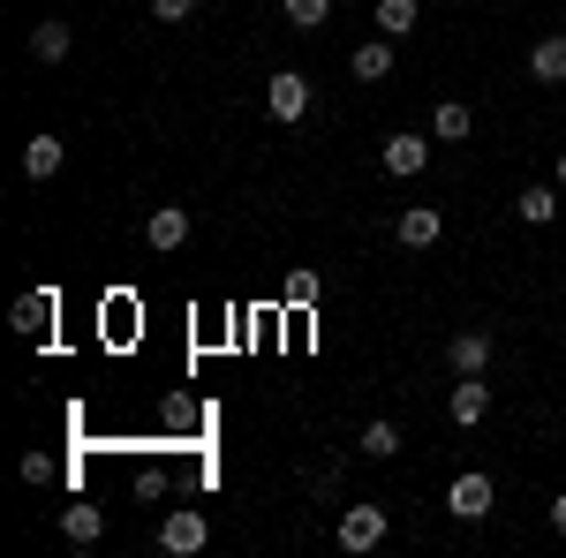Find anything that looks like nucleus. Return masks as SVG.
<instances>
[{"instance_id": "obj_17", "label": "nucleus", "mask_w": 566, "mask_h": 558, "mask_svg": "<svg viewBox=\"0 0 566 558\" xmlns=\"http://www.w3.org/2000/svg\"><path fill=\"white\" fill-rule=\"evenodd\" d=\"M370 15H378V39H408L423 23V0H378Z\"/></svg>"}, {"instance_id": "obj_1", "label": "nucleus", "mask_w": 566, "mask_h": 558, "mask_svg": "<svg viewBox=\"0 0 566 558\" xmlns=\"http://www.w3.org/2000/svg\"><path fill=\"white\" fill-rule=\"evenodd\" d=\"M212 544V520L197 514V506H175V514L159 520V551H175V558H197Z\"/></svg>"}, {"instance_id": "obj_10", "label": "nucleus", "mask_w": 566, "mask_h": 558, "mask_svg": "<svg viewBox=\"0 0 566 558\" xmlns=\"http://www.w3.org/2000/svg\"><path fill=\"white\" fill-rule=\"evenodd\" d=\"M392 234H400V250H438V234H446V219H438L431 204H408Z\"/></svg>"}, {"instance_id": "obj_14", "label": "nucleus", "mask_w": 566, "mask_h": 558, "mask_svg": "<svg viewBox=\"0 0 566 558\" xmlns=\"http://www.w3.org/2000/svg\"><path fill=\"white\" fill-rule=\"evenodd\" d=\"M559 204H566V189H559V181H528L514 212H522L528 227H552V219H559Z\"/></svg>"}, {"instance_id": "obj_9", "label": "nucleus", "mask_w": 566, "mask_h": 558, "mask_svg": "<svg viewBox=\"0 0 566 558\" xmlns=\"http://www.w3.org/2000/svg\"><path fill=\"white\" fill-rule=\"evenodd\" d=\"M378 159H386V173L408 181V173L431 167V136H386V151H378Z\"/></svg>"}, {"instance_id": "obj_11", "label": "nucleus", "mask_w": 566, "mask_h": 558, "mask_svg": "<svg viewBox=\"0 0 566 558\" xmlns=\"http://www.w3.org/2000/svg\"><path fill=\"white\" fill-rule=\"evenodd\" d=\"M528 76L536 84H566V31H544V39L528 45Z\"/></svg>"}, {"instance_id": "obj_20", "label": "nucleus", "mask_w": 566, "mask_h": 558, "mask_svg": "<svg viewBox=\"0 0 566 558\" xmlns=\"http://www.w3.org/2000/svg\"><path fill=\"white\" fill-rule=\"evenodd\" d=\"M333 23V0H287V31H325Z\"/></svg>"}, {"instance_id": "obj_15", "label": "nucleus", "mask_w": 566, "mask_h": 558, "mask_svg": "<svg viewBox=\"0 0 566 558\" xmlns=\"http://www.w3.org/2000/svg\"><path fill=\"white\" fill-rule=\"evenodd\" d=\"M61 536H69V544H98V536H106V506H91V498L61 506Z\"/></svg>"}, {"instance_id": "obj_23", "label": "nucleus", "mask_w": 566, "mask_h": 558, "mask_svg": "<svg viewBox=\"0 0 566 558\" xmlns=\"http://www.w3.org/2000/svg\"><path fill=\"white\" fill-rule=\"evenodd\" d=\"M151 15H159V23H189V15H197V0H151Z\"/></svg>"}, {"instance_id": "obj_7", "label": "nucleus", "mask_w": 566, "mask_h": 558, "mask_svg": "<svg viewBox=\"0 0 566 558\" xmlns=\"http://www.w3.org/2000/svg\"><path fill=\"white\" fill-rule=\"evenodd\" d=\"M144 242H151L159 257H175L181 242H189V212H181V204H159V212L144 219Z\"/></svg>"}, {"instance_id": "obj_4", "label": "nucleus", "mask_w": 566, "mask_h": 558, "mask_svg": "<svg viewBox=\"0 0 566 558\" xmlns=\"http://www.w3.org/2000/svg\"><path fill=\"white\" fill-rule=\"evenodd\" d=\"M264 106H272V122H287V129H295V122L310 114V76H303V69H280V76L264 84Z\"/></svg>"}, {"instance_id": "obj_18", "label": "nucleus", "mask_w": 566, "mask_h": 558, "mask_svg": "<svg viewBox=\"0 0 566 558\" xmlns=\"http://www.w3.org/2000/svg\"><path fill=\"white\" fill-rule=\"evenodd\" d=\"M469 122H476V114H469V98H438L431 136H438V144H461V136H469Z\"/></svg>"}, {"instance_id": "obj_19", "label": "nucleus", "mask_w": 566, "mask_h": 558, "mask_svg": "<svg viewBox=\"0 0 566 558\" xmlns=\"http://www.w3.org/2000/svg\"><path fill=\"white\" fill-rule=\"evenodd\" d=\"M355 445H363L370 461H392V453H400V423H386V415H378V423H363V438H355Z\"/></svg>"}, {"instance_id": "obj_6", "label": "nucleus", "mask_w": 566, "mask_h": 558, "mask_svg": "<svg viewBox=\"0 0 566 558\" xmlns=\"http://www.w3.org/2000/svg\"><path fill=\"white\" fill-rule=\"evenodd\" d=\"M446 362H453V378H483V370H491V333H476V325L453 333V340H446Z\"/></svg>"}, {"instance_id": "obj_5", "label": "nucleus", "mask_w": 566, "mask_h": 558, "mask_svg": "<svg viewBox=\"0 0 566 558\" xmlns=\"http://www.w3.org/2000/svg\"><path fill=\"white\" fill-rule=\"evenodd\" d=\"M491 498H499V491H491V475L469 468V475H453V491H446V514H453V520H483V514H491Z\"/></svg>"}, {"instance_id": "obj_22", "label": "nucleus", "mask_w": 566, "mask_h": 558, "mask_svg": "<svg viewBox=\"0 0 566 558\" xmlns=\"http://www.w3.org/2000/svg\"><path fill=\"white\" fill-rule=\"evenodd\" d=\"M53 475H61V461H53V453H23V483H53Z\"/></svg>"}, {"instance_id": "obj_12", "label": "nucleus", "mask_w": 566, "mask_h": 558, "mask_svg": "<svg viewBox=\"0 0 566 558\" xmlns=\"http://www.w3.org/2000/svg\"><path fill=\"white\" fill-rule=\"evenodd\" d=\"M348 76H355V84H386V76H392V39H363L348 53Z\"/></svg>"}, {"instance_id": "obj_3", "label": "nucleus", "mask_w": 566, "mask_h": 558, "mask_svg": "<svg viewBox=\"0 0 566 558\" xmlns=\"http://www.w3.org/2000/svg\"><path fill=\"white\" fill-rule=\"evenodd\" d=\"M386 506H348V514H340V528H333V536H340V551H378V544H386Z\"/></svg>"}, {"instance_id": "obj_16", "label": "nucleus", "mask_w": 566, "mask_h": 558, "mask_svg": "<svg viewBox=\"0 0 566 558\" xmlns=\"http://www.w3.org/2000/svg\"><path fill=\"white\" fill-rule=\"evenodd\" d=\"M61 159H69V144H61V136H31V144H23V173H31V181H53Z\"/></svg>"}, {"instance_id": "obj_24", "label": "nucleus", "mask_w": 566, "mask_h": 558, "mask_svg": "<svg viewBox=\"0 0 566 558\" xmlns=\"http://www.w3.org/2000/svg\"><path fill=\"white\" fill-rule=\"evenodd\" d=\"M552 528H559V536H566V491H559V498H552Z\"/></svg>"}, {"instance_id": "obj_13", "label": "nucleus", "mask_w": 566, "mask_h": 558, "mask_svg": "<svg viewBox=\"0 0 566 558\" xmlns=\"http://www.w3.org/2000/svg\"><path fill=\"white\" fill-rule=\"evenodd\" d=\"M69 45H76V31H69L61 15L31 23V61H45V69H53V61H69Z\"/></svg>"}, {"instance_id": "obj_25", "label": "nucleus", "mask_w": 566, "mask_h": 558, "mask_svg": "<svg viewBox=\"0 0 566 558\" xmlns=\"http://www.w3.org/2000/svg\"><path fill=\"white\" fill-rule=\"evenodd\" d=\"M552 181H559V189H566V151H559V173H552Z\"/></svg>"}, {"instance_id": "obj_26", "label": "nucleus", "mask_w": 566, "mask_h": 558, "mask_svg": "<svg viewBox=\"0 0 566 558\" xmlns=\"http://www.w3.org/2000/svg\"><path fill=\"white\" fill-rule=\"evenodd\" d=\"M355 8H378V0H355Z\"/></svg>"}, {"instance_id": "obj_21", "label": "nucleus", "mask_w": 566, "mask_h": 558, "mask_svg": "<svg viewBox=\"0 0 566 558\" xmlns=\"http://www.w3.org/2000/svg\"><path fill=\"white\" fill-rule=\"evenodd\" d=\"M317 295H325V280H317V272H287V302H295V309H310Z\"/></svg>"}, {"instance_id": "obj_2", "label": "nucleus", "mask_w": 566, "mask_h": 558, "mask_svg": "<svg viewBox=\"0 0 566 558\" xmlns=\"http://www.w3.org/2000/svg\"><path fill=\"white\" fill-rule=\"evenodd\" d=\"M53 317H61V302H53V287H23V295L8 302V325H15L23 340H45V333H53Z\"/></svg>"}, {"instance_id": "obj_8", "label": "nucleus", "mask_w": 566, "mask_h": 558, "mask_svg": "<svg viewBox=\"0 0 566 558\" xmlns=\"http://www.w3.org/2000/svg\"><path fill=\"white\" fill-rule=\"evenodd\" d=\"M446 415H453L461 430H476L483 415H491V386H483V378H461V386L446 392Z\"/></svg>"}]
</instances>
